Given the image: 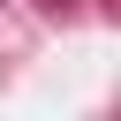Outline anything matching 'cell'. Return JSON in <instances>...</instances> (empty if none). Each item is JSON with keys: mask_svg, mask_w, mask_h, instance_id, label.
<instances>
[]
</instances>
